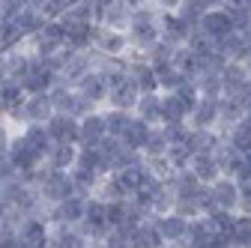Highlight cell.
I'll return each mask as SVG.
<instances>
[{
    "mask_svg": "<svg viewBox=\"0 0 251 248\" xmlns=\"http://www.w3.org/2000/svg\"><path fill=\"white\" fill-rule=\"evenodd\" d=\"M129 39H132V48L135 51H144V54L152 45H159L162 42V12L152 9V6L135 9L132 24H129Z\"/></svg>",
    "mask_w": 251,
    "mask_h": 248,
    "instance_id": "1",
    "label": "cell"
},
{
    "mask_svg": "<svg viewBox=\"0 0 251 248\" xmlns=\"http://www.w3.org/2000/svg\"><path fill=\"white\" fill-rule=\"evenodd\" d=\"M90 48L96 51L99 57H126V54L132 51L129 30L96 24V27H93V42H90Z\"/></svg>",
    "mask_w": 251,
    "mask_h": 248,
    "instance_id": "2",
    "label": "cell"
},
{
    "mask_svg": "<svg viewBox=\"0 0 251 248\" xmlns=\"http://www.w3.org/2000/svg\"><path fill=\"white\" fill-rule=\"evenodd\" d=\"M36 189H39V195H42V200L48 206H54L57 200H63V198H69V195L78 192L75 189V179H72V171H57L51 165L45 168L42 179L36 182Z\"/></svg>",
    "mask_w": 251,
    "mask_h": 248,
    "instance_id": "3",
    "label": "cell"
},
{
    "mask_svg": "<svg viewBox=\"0 0 251 248\" xmlns=\"http://www.w3.org/2000/svg\"><path fill=\"white\" fill-rule=\"evenodd\" d=\"M48 93H51V102H54V111H57V114L84 117L87 111L96 108V105H90V102L81 96V90H78L75 84H66V81H54Z\"/></svg>",
    "mask_w": 251,
    "mask_h": 248,
    "instance_id": "4",
    "label": "cell"
},
{
    "mask_svg": "<svg viewBox=\"0 0 251 248\" xmlns=\"http://www.w3.org/2000/svg\"><path fill=\"white\" fill-rule=\"evenodd\" d=\"M9 159H12V165L24 174V171H36L39 165H45V152L42 149H36L33 144H30L27 138H24V132H21V126L15 129V135H12V144H9Z\"/></svg>",
    "mask_w": 251,
    "mask_h": 248,
    "instance_id": "5",
    "label": "cell"
},
{
    "mask_svg": "<svg viewBox=\"0 0 251 248\" xmlns=\"http://www.w3.org/2000/svg\"><path fill=\"white\" fill-rule=\"evenodd\" d=\"M105 138H108L105 108H93L84 117H78V144L81 147H99Z\"/></svg>",
    "mask_w": 251,
    "mask_h": 248,
    "instance_id": "6",
    "label": "cell"
},
{
    "mask_svg": "<svg viewBox=\"0 0 251 248\" xmlns=\"http://www.w3.org/2000/svg\"><path fill=\"white\" fill-rule=\"evenodd\" d=\"M48 233H51L48 215H24L18 222L21 248H48Z\"/></svg>",
    "mask_w": 251,
    "mask_h": 248,
    "instance_id": "7",
    "label": "cell"
},
{
    "mask_svg": "<svg viewBox=\"0 0 251 248\" xmlns=\"http://www.w3.org/2000/svg\"><path fill=\"white\" fill-rule=\"evenodd\" d=\"M54 102H51V93L39 90V93H27V99L15 117V123H48L54 117Z\"/></svg>",
    "mask_w": 251,
    "mask_h": 248,
    "instance_id": "8",
    "label": "cell"
},
{
    "mask_svg": "<svg viewBox=\"0 0 251 248\" xmlns=\"http://www.w3.org/2000/svg\"><path fill=\"white\" fill-rule=\"evenodd\" d=\"M155 227L165 236V245H185V233H188V215H182L179 209H168L162 215H152Z\"/></svg>",
    "mask_w": 251,
    "mask_h": 248,
    "instance_id": "9",
    "label": "cell"
},
{
    "mask_svg": "<svg viewBox=\"0 0 251 248\" xmlns=\"http://www.w3.org/2000/svg\"><path fill=\"white\" fill-rule=\"evenodd\" d=\"M84 209H87V198L84 195H69V198H63L57 200L54 206H48V222H66V224H78L84 219Z\"/></svg>",
    "mask_w": 251,
    "mask_h": 248,
    "instance_id": "10",
    "label": "cell"
},
{
    "mask_svg": "<svg viewBox=\"0 0 251 248\" xmlns=\"http://www.w3.org/2000/svg\"><path fill=\"white\" fill-rule=\"evenodd\" d=\"M212 195H215V203L218 209H230V212H239V198H242V182L236 176H218L212 185Z\"/></svg>",
    "mask_w": 251,
    "mask_h": 248,
    "instance_id": "11",
    "label": "cell"
},
{
    "mask_svg": "<svg viewBox=\"0 0 251 248\" xmlns=\"http://www.w3.org/2000/svg\"><path fill=\"white\" fill-rule=\"evenodd\" d=\"M75 87L81 90V96H84L90 105H96V108H105V105H108V93H111V87H108L105 75L99 72V66L93 69V72H87Z\"/></svg>",
    "mask_w": 251,
    "mask_h": 248,
    "instance_id": "12",
    "label": "cell"
},
{
    "mask_svg": "<svg viewBox=\"0 0 251 248\" xmlns=\"http://www.w3.org/2000/svg\"><path fill=\"white\" fill-rule=\"evenodd\" d=\"M48 248H90V242H87V236L81 233V227H78V224L51 222Z\"/></svg>",
    "mask_w": 251,
    "mask_h": 248,
    "instance_id": "13",
    "label": "cell"
},
{
    "mask_svg": "<svg viewBox=\"0 0 251 248\" xmlns=\"http://www.w3.org/2000/svg\"><path fill=\"white\" fill-rule=\"evenodd\" d=\"M198 27H203L206 33L218 42L222 36H227L230 30L236 27V21H233V12L227 9V6H212V9H206L203 12V18H201V24Z\"/></svg>",
    "mask_w": 251,
    "mask_h": 248,
    "instance_id": "14",
    "label": "cell"
},
{
    "mask_svg": "<svg viewBox=\"0 0 251 248\" xmlns=\"http://www.w3.org/2000/svg\"><path fill=\"white\" fill-rule=\"evenodd\" d=\"M132 15H135V9L126 3V0H99V24L129 30Z\"/></svg>",
    "mask_w": 251,
    "mask_h": 248,
    "instance_id": "15",
    "label": "cell"
},
{
    "mask_svg": "<svg viewBox=\"0 0 251 248\" xmlns=\"http://www.w3.org/2000/svg\"><path fill=\"white\" fill-rule=\"evenodd\" d=\"M218 102L215 96H201L188 114V126L192 129H218Z\"/></svg>",
    "mask_w": 251,
    "mask_h": 248,
    "instance_id": "16",
    "label": "cell"
},
{
    "mask_svg": "<svg viewBox=\"0 0 251 248\" xmlns=\"http://www.w3.org/2000/svg\"><path fill=\"white\" fill-rule=\"evenodd\" d=\"M141 87L135 84V78L129 75V78H123L120 84H114L111 87V93H108V105L111 108H123V111H135V105H138V99H141Z\"/></svg>",
    "mask_w": 251,
    "mask_h": 248,
    "instance_id": "17",
    "label": "cell"
},
{
    "mask_svg": "<svg viewBox=\"0 0 251 248\" xmlns=\"http://www.w3.org/2000/svg\"><path fill=\"white\" fill-rule=\"evenodd\" d=\"M78 149L81 144H69V141H54L45 152V162L57 171H72L75 168V159H78Z\"/></svg>",
    "mask_w": 251,
    "mask_h": 248,
    "instance_id": "18",
    "label": "cell"
},
{
    "mask_svg": "<svg viewBox=\"0 0 251 248\" xmlns=\"http://www.w3.org/2000/svg\"><path fill=\"white\" fill-rule=\"evenodd\" d=\"M24 99H27V90H24V84L21 81H3L0 84V111H3L6 117H18V111H21V105H24Z\"/></svg>",
    "mask_w": 251,
    "mask_h": 248,
    "instance_id": "19",
    "label": "cell"
},
{
    "mask_svg": "<svg viewBox=\"0 0 251 248\" xmlns=\"http://www.w3.org/2000/svg\"><path fill=\"white\" fill-rule=\"evenodd\" d=\"M212 233H215V224H212L209 215H192V219H188L185 245H188V248H209Z\"/></svg>",
    "mask_w": 251,
    "mask_h": 248,
    "instance_id": "20",
    "label": "cell"
},
{
    "mask_svg": "<svg viewBox=\"0 0 251 248\" xmlns=\"http://www.w3.org/2000/svg\"><path fill=\"white\" fill-rule=\"evenodd\" d=\"M135 117H141L144 123H150V126H159L162 123V90H147L141 93V99L132 111Z\"/></svg>",
    "mask_w": 251,
    "mask_h": 248,
    "instance_id": "21",
    "label": "cell"
},
{
    "mask_svg": "<svg viewBox=\"0 0 251 248\" xmlns=\"http://www.w3.org/2000/svg\"><path fill=\"white\" fill-rule=\"evenodd\" d=\"M162 245H165V236L159 233V227H155V219L152 215L141 219L135 233H132V248H162Z\"/></svg>",
    "mask_w": 251,
    "mask_h": 248,
    "instance_id": "22",
    "label": "cell"
},
{
    "mask_svg": "<svg viewBox=\"0 0 251 248\" xmlns=\"http://www.w3.org/2000/svg\"><path fill=\"white\" fill-rule=\"evenodd\" d=\"M188 168H192L195 176H198L201 182H206V185H212L218 176H222V165H218L215 152H195L192 162H188Z\"/></svg>",
    "mask_w": 251,
    "mask_h": 248,
    "instance_id": "23",
    "label": "cell"
},
{
    "mask_svg": "<svg viewBox=\"0 0 251 248\" xmlns=\"http://www.w3.org/2000/svg\"><path fill=\"white\" fill-rule=\"evenodd\" d=\"M48 132H51L54 141L78 144V117H72V114H54L48 120Z\"/></svg>",
    "mask_w": 251,
    "mask_h": 248,
    "instance_id": "24",
    "label": "cell"
},
{
    "mask_svg": "<svg viewBox=\"0 0 251 248\" xmlns=\"http://www.w3.org/2000/svg\"><path fill=\"white\" fill-rule=\"evenodd\" d=\"M245 114H248V111H245V105H242L236 96L225 93V96H222V102H218V129H222V132H227V129L233 126V123H239Z\"/></svg>",
    "mask_w": 251,
    "mask_h": 248,
    "instance_id": "25",
    "label": "cell"
},
{
    "mask_svg": "<svg viewBox=\"0 0 251 248\" xmlns=\"http://www.w3.org/2000/svg\"><path fill=\"white\" fill-rule=\"evenodd\" d=\"M188 102L179 93H162V123H188Z\"/></svg>",
    "mask_w": 251,
    "mask_h": 248,
    "instance_id": "26",
    "label": "cell"
},
{
    "mask_svg": "<svg viewBox=\"0 0 251 248\" xmlns=\"http://www.w3.org/2000/svg\"><path fill=\"white\" fill-rule=\"evenodd\" d=\"M222 141H225L222 129H192V135H188V144L195 152H215Z\"/></svg>",
    "mask_w": 251,
    "mask_h": 248,
    "instance_id": "27",
    "label": "cell"
},
{
    "mask_svg": "<svg viewBox=\"0 0 251 248\" xmlns=\"http://www.w3.org/2000/svg\"><path fill=\"white\" fill-rule=\"evenodd\" d=\"M248 45H251V39L242 33V30H230L227 36H222L218 39V51H222L227 60H242L245 57V51H248Z\"/></svg>",
    "mask_w": 251,
    "mask_h": 248,
    "instance_id": "28",
    "label": "cell"
},
{
    "mask_svg": "<svg viewBox=\"0 0 251 248\" xmlns=\"http://www.w3.org/2000/svg\"><path fill=\"white\" fill-rule=\"evenodd\" d=\"M227 144H233L239 152H251V117L245 114L239 123H233V126L225 132Z\"/></svg>",
    "mask_w": 251,
    "mask_h": 248,
    "instance_id": "29",
    "label": "cell"
},
{
    "mask_svg": "<svg viewBox=\"0 0 251 248\" xmlns=\"http://www.w3.org/2000/svg\"><path fill=\"white\" fill-rule=\"evenodd\" d=\"M248 78H251V72L245 69V63H242V60H227V63H225V69H222L225 93H233V90H239V87H242Z\"/></svg>",
    "mask_w": 251,
    "mask_h": 248,
    "instance_id": "30",
    "label": "cell"
},
{
    "mask_svg": "<svg viewBox=\"0 0 251 248\" xmlns=\"http://www.w3.org/2000/svg\"><path fill=\"white\" fill-rule=\"evenodd\" d=\"M150 132H152V126H150V123H144L141 117H132V123H129V129L123 132V141H126V147H132V149L144 152V144H147Z\"/></svg>",
    "mask_w": 251,
    "mask_h": 248,
    "instance_id": "31",
    "label": "cell"
},
{
    "mask_svg": "<svg viewBox=\"0 0 251 248\" xmlns=\"http://www.w3.org/2000/svg\"><path fill=\"white\" fill-rule=\"evenodd\" d=\"M21 132H24V138L30 144H33L36 149H42V152H48V147L54 144V138L48 132V123H21Z\"/></svg>",
    "mask_w": 251,
    "mask_h": 248,
    "instance_id": "32",
    "label": "cell"
},
{
    "mask_svg": "<svg viewBox=\"0 0 251 248\" xmlns=\"http://www.w3.org/2000/svg\"><path fill=\"white\" fill-rule=\"evenodd\" d=\"M155 72H159V90L162 93H174V90H179L185 81H192L185 72H179L174 63H165V66H155Z\"/></svg>",
    "mask_w": 251,
    "mask_h": 248,
    "instance_id": "33",
    "label": "cell"
},
{
    "mask_svg": "<svg viewBox=\"0 0 251 248\" xmlns=\"http://www.w3.org/2000/svg\"><path fill=\"white\" fill-rule=\"evenodd\" d=\"M132 111H123V108H111L105 105V120H108V135L114 138H123V132L129 129V123H132Z\"/></svg>",
    "mask_w": 251,
    "mask_h": 248,
    "instance_id": "34",
    "label": "cell"
},
{
    "mask_svg": "<svg viewBox=\"0 0 251 248\" xmlns=\"http://www.w3.org/2000/svg\"><path fill=\"white\" fill-rule=\"evenodd\" d=\"M203 12H206V6L201 3V0H182V3L176 6V12H174V15H176L185 27H192V30H195V27L201 24Z\"/></svg>",
    "mask_w": 251,
    "mask_h": 248,
    "instance_id": "35",
    "label": "cell"
},
{
    "mask_svg": "<svg viewBox=\"0 0 251 248\" xmlns=\"http://www.w3.org/2000/svg\"><path fill=\"white\" fill-rule=\"evenodd\" d=\"M230 236H233V248H251V215L248 212H236Z\"/></svg>",
    "mask_w": 251,
    "mask_h": 248,
    "instance_id": "36",
    "label": "cell"
},
{
    "mask_svg": "<svg viewBox=\"0 0 251 248\" xmlns=\"http://www.w3.org/2000/svg\"><path fill=\"white\" fill-rule=\"evenodd\" d=\"M168 162L174 165V171H182V168H188V162H192V156H195V149H192V144H171L168 147Z\"/></svg>",
    "mask_w": 251,
    "mask_h": 248,
    "instance_id": "37",
    "label": "cell"
},
{
    "mask_svg": "<svg viewBox=\"0 0 251 248\" xmlns=\"http://www.w3.org/2000/svg\"><path fill=\"white\" fill-rule=\"evenodd\" d=\"M165 152H168V138H165V129L159 123V126H152V132L144 144V156H165Z\"/></svg>",
    "mask_w": 251,
    "mask_h": 248,
    "instance_id": "38",
    "label": "cell"
},
{
    "mask_svg": "<svg viewBox=\"0 0 251 248\" xmlns=\"http://www.w3.org/2000/svg\"><path fill=\"white\" fill-rule=\"evenodd\" d=\"M36 6L42 9L45 18H63L66 9L72 6V0H36Z\"/></svg>",
    "mask_w": 251,
    "mask_h": 248,
    "instance_id": "39",
    "label": "cell"
},
{
    "mask_svg": "<svg viewBox=\"0 0 251 248\" xmlns=\"http://www.w3.org/2000/svg\"><path fill=\"white\" fill-rule=\"evenodd\" d=\"M179 3H182V0H150V6L159 9V12H176Z\"/></svg>",
    "mask_w": 251,
    "mask_h": 248,
    "instance_id": "40",
    "label": "cell"
},
{
    "mask_svg": "<svg viewBox=\"0 0 251 248\" xmlns=\"http://www.w3.org/2000/svg\"><path fill=\"white\" fill-rule=\"evenodd\" d=\"M239 212L251 215V182H242V198H239Z\"/></svg>",
    "mask_w": 251,
    "mask_h": 248,
    "instance_id": "41",
    "label": "cell"
},
{
    "mask_svg": "<svg viewBox=\"0 0 251 248\" xmlns=\"http://www.w3.org/2000/svg\"><path fill=\"white\" fill-rule=\"evenodd\" d=\"M225 6L233 12V9H242V6H251V0H225Z\"/></svg>",
    "mask_w": 251,
    "mask_h": 248,
    "instance_id": "42",
    "label": "cell"
},
{
    "mask_svg": "<svg viewBox=\"0 0 251 248\" xmlns=\"http://www.w3.org/2000/svg\"><path fill=\"white\" fill-rule=\"evenodd\" d=\"M242 182H251V152H245V176Z\"/></svg>",
    "mask_w": 251,
    "mask_h": 248,
    "instance_id": "43",
    "label": "cell"
},
{
    "mask_svg": "<svg viewBox=\"0 0 251 248\" xmlns=\"http://www.w3.org/2000/svg\"><path fill=\"white\" fill-rule=\"evenodd\" d=\"M132 9H141V6H150V0H126Z\"/></svg>",
    "mask_w": 251,
    "mask_h": 248,
    "instance_id": "44",
    "label": "cell"
},
{
    "mask_svg": "<svg viewBox=\"0 0 251 248\" xmlns=\"http://www.w3.org/2000/svg\"><path fill=\"white\" fill-rule=\"evenodd\" d=\"M201 3H203L206 9H212V6H225V0H201Z\"/></svg>",
    "mask_w": 251,
    "mask_h": 248,
    "instance_id": "45",
    "label": "cell"
},
{
    "mask_svg": "<svg viewBox=\"0 0 251 248\" xmlns=\"http://www.w3.org/2000/svg\"><path fill=\"white\" fill-rule=\"evenodd\" d=\"M242 63H245V69L251 72V45H248V51H245V57H242Z\"/></svg>",
    "mask_w": 251,
    "mask_h": 248,
    "instance_id": "46",
    "label": "cell"
}]
</instances>
